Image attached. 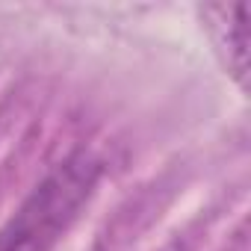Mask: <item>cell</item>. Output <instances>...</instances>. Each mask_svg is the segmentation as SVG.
Returning a JSON list of instances; mask_svg holds the SVG:
<instances>
[{
    "label": "cell",
    "mask_w": 251,
    "mask_h": 251,
    "mask_svg": "<svg viewBox=\"0 0 251 251\" xmlns=\"http://www.w3.org/2000/svg\"><path fill=\"white\" fill-rule=\"evenodd\" d=\"M100 163L89 151L65 157L0 227V251H50L92 198Z\"/></svg>",
    "instance_id": "1"
},
{
    "label": "cell",
    "mask_w": 251,
    "mask_h": 251,
    "mask_svg": "<svg viewBox=\"0 0 251 251\" xmlns=\"http://www.w3.org/2000/svg\"><path fill=\"white\" fill-rule=\"evenodd\" d=\"M201 18L210 30L216 53L227 74L245 89L248 86V6L245 3H207Z\"/></svg>",
    "instance_id": "2"
}]
</instances>
